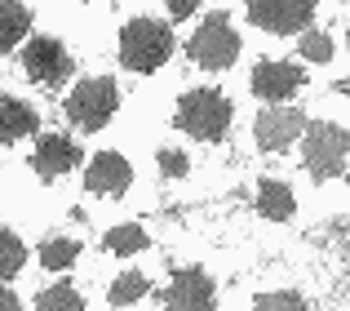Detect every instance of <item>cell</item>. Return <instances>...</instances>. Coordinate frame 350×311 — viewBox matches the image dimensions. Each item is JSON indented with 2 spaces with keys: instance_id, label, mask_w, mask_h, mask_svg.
Here are the masks:
<instances>
[{
  "instance_id": "obj_2",
  "label": "cell",
  "mask_w": 350,
  "mask_h": 311,
  "mask_svg": "<svg viewBox=\"0 0 350 311\" xmlns=\"http://www.w3.org/2000/svg\"><path fill=\"white\" fill-rule=\"evenodd\" d=\"M178 129H187L200 142H217L231 129V103H226L217 89H191L178 98Z\"/></svg>"
},
{
  "instance_id": "obj_3",
  "label": "cell",
  "mask_w": 350,
  "mask_h": 311,
  "mask_svg": "<svg viewBox=\"0 0 350 311\" xmlns=\"http://www.w3.org/2000/svg\"><path fill=\"white\" fill-rule=\"evenodd\" d=\"M116 107H120V89H116V80H107V76H94V80H80L76 89L67 94V121L76 125L80 134H98L107 121L116 116Z\"/></svg>"
},
{
  "instance_id": "obj_15",
  "label": "cell",
  "mask_w": 350,
  "mask_h": 311,
  "mask_svg": "<svg viewBox=\"0 0 350 311\" xmlns=\"http://www.w3.org/2000/svg\"><path fill=\"white\" fill-rule=\"evenodd\" d=\"M27 27H31V14H27L23 0H0V49L18 45L27 36Z\"/></svg>"
},
{
  "instance_id": "obj_24",
  "label": "cell",
  "mask_w": 350,
  "mask_h": 311,
  "mask_svg": "<svg viewBox=\"0 0 350 311\" xmlns=\"http://www.w3.org/2000/svg\"><path fill=\"white\" fill-rule=\"evenodd\" d=\"M200 9V0H169V14L173 18H191Z\"/></svg>"
},
{
  "instance_id": "obj_21",
  "label": "cell",
  "mask_w": 350,
  "mask_h": 311,
  "mask_svg": "<svg viewBox=\"0 0 350 311\" xmlns=\"http://www.w3.org/2000/svg\"><path fill=\"white\" fill-rule=\"evenodd\" d=\"M253 311H306V303H301V294L280 289V294H262V298L253 303Z\"/></svg>"
},
{
  "instance_id": "obj_5",
  "label": "cell",
  "mask_w": 350,
  "mask_h": 311,
  "mask_svg": "<svg viewBox=\"0 0 350 311\" xmlns=\"http://www.w3.org/2000/svg\"><path fill=\"white\" fill-rule=\"evenodd\" d=\"M301 156H306V169L315 182L342 178L346 173V129L342 125H310L306 142H301Z\"/></svg>"
},
{
  "instance_id": "obj_23",
  "label": "cell",
  "mask_w": 350,
  "mask_h": 311,
  "mask_svg": "<svg viewBox=\"0 0 350 311\" xmlns=\"http://www.w3.org/2000/svg\"><path fill=\"white\" fill-rule=\"evenodd\" d=\"M187 169H191V160L182 151H173V147L160 151V173H164V178H187Z\"/></svg>"
},
{
  "instance_id": "obj_19",
  "label": "cell",
  "mask_w": 350,
  "mask_h": 311,
  "mask_svg": "<svg viewBox=\"0 0 350 311\" xmlns=\"http://www.w3.org/2000/svg\"><path fill=\"white\" fill-rule=\"evenodd\" d=\"M27 262V245L14 232H0V280H14Z\"/></svg>"
},
{
  "instance_id": "obj_9",
  "label": "cell",
  "mask_w": 350,
  "mask_h": 311,
  "mask_svg": "<svg viewBox=\"0 0 350 311\" xmlns=\"http://www.w3.org/2000/svg\"><path fill=\"white\" fill-rule=\"evenodd\" d=\"M301 129H306V116L297 107H271V112L257 116L253 138L262 151H284V147H293V138H301Z\"/></svg>"
},
{
  "instance_id": "obj_7",
  "label": "cell",
  "mask_w": 350,
  "mask_h": 311,
  "mask_svg": "<svg viewBox=\"0 0 350 311\" xmlns=\"http://www.w3.org/2000/svg\"><path fill=\"white\" fill-rule=\"evenodd\" d=\"M164 307L169 311H213L217 289H213V280H208V271H200V267L173 271L169 289H164Z\"/></svg>"
},
{
  "instance_id": "obj_17",
  "label": "cell",
  "mask_w": 350,
  "mask_h": 311,
  "mask_svg": "<svg viewBox=\"0 0 350 311\" xmlns=\"http://www.w3.org/2000/svg\"><path fill=\"white\" fill-rule=\"evenodd\" d=\"M76 258H80V245L67 240V236H58V240H44V245H40V262H44L49 271L76 267Z\"/></svg>"
},
{
  "instance_id": "obj_10",
  "label": "cell",
  "mask_w": 350,
  "mask_h": 311,
  "mask_svg": "<svg viewBox=\"0 0 350 311\" xmlns=\"http://www.w3.org/2000/svg\"><path fill=\"white\" fill-rule=\"evenodd\" d=\"M301 85H306V71L293 67V62H257L253 67V94L266 98V103H284Z\"/></svg>"
},
{
  "instance_id": "obj_11",
  "label": "cell",
  "mask_w": 350,
  "mask_h": 311,
  "mask_svg": "<svg viewBox=\"0 0 350 311\" xmlns=\"http://www.w3.org/2000/svg\"><path fill=\"white\" fill-rule=\"evenodd\" d=\"M129 182H133V164H129L120 151L94 156V164L85 169V187L94 191V196H124Z\"/></svg>"
},
{
  "instance_id": "obj_4",
  "label": "cell",
  "mask_w": 350,
  "mask_h": 311,
  "mask_svg": "<svg viewBox=\"0 0 350 311\" xmlns=\"http://www.w3.org/2000/svg\"><path fill=\"white\" fill-rule=\"evenodd\" d=\"M187 49H191V62H200L204 71H226L239 58V36H235L231 18L226 14H208L204 23H200V32L191 36Z\"/></svg>"
},
{
  "instance_id": "obj_18",
  "label": "cell",
  "mask_w": 350,
  "mask_h": 311,
  "mask_svg": "<svg viewBox=\"0 0 350 311\" xmlns=\"http://www.w3.org/2000/svg\"><path fill=\"white\" fill-rule=\"evenodd\" d=\"M36 307H40V311H85V298H80L76 285H67V280H62V285H49V289H44Z\"/></svg>"
},
{
  "instance_id": "obj_22",
  "label": "cell",
  "mask_w": 350,
  "mask_h": 311,
  "mask_svg": "<svg viewBox=\"0 0 350 311\" xmlns=\"http://www.w3.org/2000/svg\"><path fill=\"white\" fill-rule=\"evenodd\" d=\"M301 53H306V58L310 62H328V58H333V36H324V32H306V36H301Z\"/></svg>"
},
{
  "instance_id": "obj_25",
  "label": "cell",
  "mask_w": 350,
  "mask_h": 311,
  "mask_svg": "<svg viewBox=\"0 0 350 311\" xmlns=\"http://www.w3.org/2000/svg\"><path fill=\"white\" fill-rule=\"evenodd\" d=\"M0 311H23V303H18L14 289H0Z\"/></svg>"
},
{
  "instance_id": "obj_13",
  "label": "cell",
  "mask_w": 350,
  "mask_h": 311,
  "mask_svg": "<svg viewBox=\"0 0 350 311\" xmlns=\"http://www.w3.org/2000/svg\"><path fill=\"white\" fill-rule=\"evenodd\" d=\"M257 209H262L271 223H284V218H293V209H297V200H293V187L280 178H262L257 182Z\"/></svg>"
},
{
  "instance_id": "obj_6",
  "label": "cell",
  "mask_w": 350,
  "mask_h": 311,
  "mask_svg": "<svg viewBox=\"0 0 350 311\" xmlns=\"http://www.w3.org/2000/svg\"><path fill=\"white\" fill-rule=\"evenodd\" d=\"M23 67H27V76L36 80L40 89H58V85H67L71 80V53L62 49V40H53V36H36L31 45L23 49Z\"/></svg>"
},
{
  "instance_id": "obj_16",
  "label": "cell",
  "mask_w": 350,
  "mask_h": 311,
  "mask_svg": "<svg viewBox=\"0 0 350 311\" xmlns=\"http://www.w3.org/2000/svg\"><path fill=\"white\" fill-rule=\"evenodd\" d=\"M103 245H107L111 253H120V258H129V253H142L151 240H146V232H142L137 223H120V227H111V232H107Z\"/></svg>"
},
{
  "instance_id": "obj_8",
  "label": "cell",
  "mask_w": 350,
  "mask_h": 311,
  "mask_svg": "<svg viewBox=\"0 0 350 311\" xmlns=\"http://www.w3.org/2000/svg\"><path fill=\"white\" fill-rule=\"evenodd\" d=\"M319 0H248V18H253L262 32H275V36H288V32H301L310 23Z\"/></svg>"
},
{
  "instance_id": "obj_1",
  "label": "cell",
  "mask_w": 350,
  "mask_h": 311,
  "mask_svg": "<svg viewBox=\"0 0 350 311\" xmlns=\"http://www.w3.org/2000/svg\"><path fill=\"white\" fill-rule=\"evenodd\" d=\"M173 53V32L169 23H155V18H133L120 32V62L129 71H155L164 67Z\"/></svg>"
},
{
  "instance_id": "obj_12",
  "label": "cell",
  "mask_w": 350,
  "mask_h": 311,
  "mask_svg": "<svg viewBox=\"0 0 350 311\" xmlns=\"http://www.w3.org/2000/svg\"><path fill=\"white\" fill-rule=\"evenodd\" d=\"M80 164V151L71 138H62V134H44L40 142H36V156H31V169L40 173V178H62V173H71Z\"/></svg>"
},
{
  "instance_id": "obj_14",
  "label": "cell",
  "mask_w": 350,
  "mask_h": 311,
  "mask_svg": "<svg viewBox=\"0 0 350 311\" xmlns=\"http://www.w3.org/2000/svg\"><path fill=\"white\" fill-rule=\"evenodd\" d=\"M36 112L27 103H18V98H5L0 103V142H18L27 138V134H36Z\"/></svg>"
},
{
  "instance_id": "obj_20",
  "label": "cell",
  "mask_w": 350,
  "mask_h": 311,
  "mask_svg": "<svg viewBox=\"0 0 350 311\" xmlns=\"http://www.w3.org/2000/svg\"><path fill=\"white\" fill-rule=\"evenodd\" d=\"M146 276L142 271H124V276H116V285H111V307H133L137 298H146Z\"/></svg>"
}]
</instances>
